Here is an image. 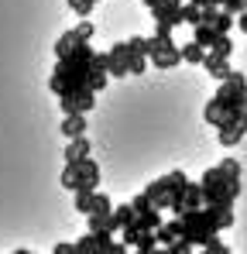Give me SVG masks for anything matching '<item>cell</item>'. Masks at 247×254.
I'll return each mask as SVG.
<instances>
[{
	"mask_svg": "<svg viewBox=\"0 0 247 254\" xmlns=\"http://www.w3.org/2000/svg\"><path fill=\"white\" fill-rule=\"evenodd\" d=\"M203 196H206V206H220V210H234V199L241 196V175H230L223 172V165L209 169L203 175Z\"/></svg>",
	"mask_w": 247,
	"mask_h": 254,
	"instance_id": "6da1fadb",
	"label": "cell"
},
{
	"mask_svg": "<svg viewBox=\"0 0 247 254\" xmlns=\"http://www.w3.org/2000/svg\"><path fill=\"white\" fill-rule=\"evenodd\" d=\"M62 186L65 189H96L100 186V165L93 162V158H86L79 165H65L62 169Z\"/></svg>",
	"mask_w": 247,
	"mask_h": 254,
	"instance_id": "7a4b0ae2",
	"label": "cell"
},
{
	"mask_svg": "<svg viewBox=\"0 0 247 254\" xmlns=\"http://www.w3.org/2000/svg\"><path fill=\"white\" fill-rule=\"evenodd\" d=\"M179 62H182V48H175L172 31L155 35V38H151V65H158V69H172V65H179Z\"/></svg>",
	"mask_w": 247,
	"mask_h": 254,
	"instance_id": "3957f363",
	"label": "cell"
},
{
	"mask_svg": "<svg viewBox=\"0 0 247 254\" xmlns=\"http://www.w3.org/2000/svg\"><path fill=\"white\" fill-rule=\"evenodd\" d=\"M89 38H93V21H79L72 31H65V35L55 42V55H59V59H69L79 45H89Z\"/></svg>",
	"mask_w": 247,
	"mask_h": 254,
	"instance_id": "277c9868",
	"label": "cell"
},
{
	"mask_svg": "<svg viewBox=\"0 0 247 254\" xmlns=\"http://www.w3.org/2000/svg\"><path fill=\"white\" fill-rule=\"evenodd\" d=\"M151 17H155V35H165V31H172V28L185 24V21H182V0H162V3L151 10Z\"/></svg>",
	"mask_w": 247,
	"mask_h": 254,
	"instance_id": "5b68a950",
	"label": "cell"
},
{
	"mask_svg": "<svg viewBox=\"0 0 247 254\" xmlns=\"http://www.w3.org/2000/svg\"><path fill=\"white\" fill-rule=\"evenodd\" d=\"M96 96V89L93 86H82V89H76V93H69V96H62L59 103H62V114H86V110H93V100Z\"/></svg>",
	"mask_w": 247,
	"mask_h": 254,
	"instance_id": "8992f818",
	"label": "cell"
},
{
	"mask_svg": "<svg viewBox=\"0 0 247 254\" xmlns=\"http://www.w3.org/2000/svg\"><path fill=\"white\" fill-rule=\"evenodd\" d=\"M114 244V234L110 230H96V234H86L82 241H76V254H107Z\"/></svg>",
	"mask_w": 247,
	"mask_h": 254,
	"instance_id": "52a82bcc",
	"label": "cell"
},
{
	"mask_svg": "<svg viewBox=\"0 0 247 254\" xmlns=\"http://www.w3.org/2000/svg\"><path fill=\"white\" fill-rule=\"evenodd\" d=\"M110 76H130V62H134V52L127 42H117L110 52Z\"/></svg>",
	"mask_w": 247,
	"mask_h": 254,
	"instance_id": "ba28073f",
	"label": "cell"
},
{
	"mask_svg": "<svg viewBox=\"0 0 247 254\" xmlns=\"http://www.w3.org/2000/svg\"><path fill=\"white\" fill-rule=\"evenodd\" d=\"M247 134V121L244 117H230V121H223L220 124V144L223 148H234V144H241Z\"/></svg>",
	"mask_w": 247,
	"mask_h": 254,
	"instance_id": "9c48e42d",
	"label": "cell"
},
{
	"mask_svg": "<svg viewBox=\"0 0 247 254\" xmlns=\"http://www.w3.org/2000/svg\"><path fill=\"white\" fill-rule=\"evenodd\" d=\"M203 69L213 76V79H220V83H227L230 76H234V69H230V62L223 59V55H213V52H206L203 59Z\"/></svg>",
	"mask_w": 247,
	"mask_h": 254,
	"instance_id": "30bf717a",
	"label": "cell"
},
{
	"mask_svg": "<svg viewBox=\"0 0 247 254\" xmlns=\"http://www.w3.org/2000/svg\"><path fill=\"white\" fill-rule=\"evenodd\" d=\"M155 234H158V244H162V248H172L175 241H182V220H179V216H175V220H165Z\"/></svg>",
	"mask_w": 247,
	"mask_h": 254,
	"instance_id": "8fae6325",
	"label": "cell"
},
{
	"mask_svg": "<svg viewBox=\"0 0 247 254\" xmlns=\"http://www.w3.org/2000/svg\"><path fill=\"white\" fill-rule=\"evenodd\" d=\"M89 158V137H76L65 144V165H79Z\"/></svg>",
	"mask_w": 247,
	"mask_h": 254,
	"instance_id": "7c38bea8",
	"label": "cell"
},
{
	"mask_svg": "<svg viewBox=\"0 0 247 254\" xmlns=\"http://www.w3.org/2000/svg\"><path fill=\"white\" fill-rule=\"evenodd\" d=\"M144 196H148L158 210H168V182H165V175H162V179H155V182H148Z\"/></svg>",
	"mask_w": 247,
	"mask_h": 254,
	"instance_id": "4fadbf2b",
	"label": "cell"
},
{
	"mask_svg": "<svg viewBox=\"0 0 247 254\" xmlns=\"http://www.w3.org/2000/svg\"><path fill=\"white\" fill-rule=\"evenodd\" d=\"M62 134H65L69 141L86 137V117H82V114H65V121H62Z\"/></svg>",
	"mask_w": 247,
	"mask_h": 254,
	"instance_id": "5bb4252c",
	"label": "cell"
},
{
	"mask_svg": "<svg viewBox=\"0 0 247 254\" xmlns=\"http://www.w3.org/2000/svg\"><path fill=\"white\" fill-rule=\"evenodd\" d=\"M185 213L189 210H203V203H206V196H203V186L199 182H189V189H185Z\"/></svg>",
	"mask_w": 247,
	"mask_h": 254,
	"instance_id": "9a60e30c",
	"label": "cell"
},
{
	"mask_svg": "<svg viewBox=\"0 0 247 254\" xmlns=\"http://www.w3.org/2000/svg\"><path fill=\"white\" fill-rule=\"evenodd\" d=\"M216 38H220V31H216L213 24H196V35H192V42H199L206 52L213 48V42H216Z\"/></svg>",
	"mask_w": 247,
	"mask_h": 254,
	"instance_id": "2e32d148",
	"label": "cell"
},
{
	"mask_svg": "<svg viewBox=\"0 0 247 254\" xmlns=\"http://www.w3.org/2000/svg\"><path fill=\"white\" fill-rule=\"evenodd\" d=\"M203 59H206V48L199 42L182 45V62H189V65H203Z\"/></svg>",
	"mask_w": 247,
	"mask_h": 254,
	"instance_id": "e0dca14e",
	"label": "cell"
},
{
	"mask_svg": "<svg viewBox=\"0 0 247 254\" xmlns=\"http://www.w3.org/2000/svg\"><path fill=\"white\" fill-rule=\"evenodd\" d=\"M134 220H137V210H134L130 203H124V206H117V210H114V227H117V230L130 227Z\"/></svg>",
	"mask_w": 247,
	"mask_h": 254,
	"instance_id": "ac0fdd59",
	"label": "cell"
},
{
	"mask_svg": "<svg viewBox=\"0 0 247 254\" xmlns=\"http://www.w3.org/2000/svg\"><path fill=\"white\" fill-rule=\"evenodd\" d=\"M93 216H114V203H110V196H103V192H96L93 196Z\"/></svg>",
	"mask_w": 247,
	"mask_h": 254,
	"instance_id": "d6986e66",
	"label": "cell"
},
{
	"mask_svg": "<svg viewBox=\"0 0 247 254\" xmlns=\"http://www.w3.org/2000/svg\"><path fill=\"white\" fill-rule=\"evenodd\" d=\"M203 117H206V124H213V127L223 124V107H220V100H209V103H206Z\"/></svg>",
	"mask_w": 247,
	"mask_h": 254,
	"instance_id": "ffe728a7",
	"label": "cell"
},
{
	"mask_svg": "<svg viewBox=\"0 0 247 254\" xmlns=\"http://www.w3.org/2000/svg\"><path fill=\"white\" fill-rule=\"evenodd\" d=\"M93 196H96V189H76V210L89 216V210H93Z\"/></svg>",
	"mask_w": 247,
	"mask_h": 254,
	"instance_id": "44dd1931",
	"label": "cell"
},
{
	"mask_svg": "<svg viewBox=\"0 0 247 254\" xmlns=\"http://www.w3.org/2000/svg\"><path fill=\"white\" fill-rule=\"evenodd\" d=\"M127 45H130V52H134V55H148V59H151V38L134 35V38H127Z\"/></svg>",
	"mask_w": 247,
	"mask_h": 254,
	"instance_id": "7402d4cb",
	"label": "cell"
},
{
	"mask_svg": "<svg viewBox=\"0 0 247 254\" xmlns=\"http://www.w3.org/2000/svg\"><path fill=\"white\" fill-rule=\"evenodd\" d=\"M182 21H185V24H192V28H196V24H203V7L185 3V7H182Z\"/></svg>",
	"mask_w": 247,
	"mask_h": 254,
	"instance_id": "603a6c76",
	"label": "cell"
},
{
	"mask_svg": "<svg viewBox=\"0 0 247 254\" xmlns=\"http://www.w3.org/2000/svg\"><path fill=\"white\" fill-rule=\"evenodd\" d=\"M213 55H223V59H230V52H234V42H230V35H220L216 42H213V48H209Z\"/></svg>",
	"mask_w": 247,
	"mask_h": 254,
	"instance_id": "cb8c5ba5",
	"label": "cell"
},
{
	"mask_svg": "<svg viewBox=\"0 0 247 254\" xmlns=\"http://www.w3.org/2000/svg\"><path fill=\"white\" fill-rule=\"evenodd\" d=\"M234 24H237V21H234V14H230V10H220V17H216V24H213V28H216L220 35H230V28H234Z\"/></svg>",
	"mask_w": 247,
	"mask_h": 254,
	"instance_id": "d4e9b609",
	"label": "cell"
},
{
	"mask_svg": "<svg viewBox=\"0 0 247 254\" xmlns=\"http://www.w3.org/2000/svg\"><path fill=\"white\" fill-rule=\"evenodd\" d=\"M130 206H134V210H137V216H144V213L158 210V206H155V203H151V199H148V196H144V192H141V196H134V199H130Z\"/></svg>",
	"mask_w": 247,
	"mask_h": 254,
	"instance_id": "484cf974",
	"label": "cell"
},
{
	"mask_svg": "<svg viewBox=\"0 0 247 254\" xmlns=\"http://www.w3.org/2000/svg\"><path fill=\"white\" fill-rule=\"evenodd\" d=\"M199 254H230V248H227V244H223V241L216 237V241H209V244H206Z\"/></svg>",
	"mask_w": 247,
	"mask_h": 254,
	"instance_id": "4316f807",
	"label": "cell"
},
{
	"mask_svg": "<svg viewBox=\"0 0 247 254\" xmlns=\"http://www.w3.org/2000/svg\"><path fill=\"white\" fill-rule=\"evenodd\" d=\"M93 3H100V0H69V7H72L76 14H82V17L93 10Z\"/></svg>",
	"mask_w": 247,
	"mask_h": 254,
	"instance_id": "83f0119b",
	"label": "cell"
},
{
	"mask_svg": "<svg viewBox=\"0 0 247 254\" xmlns=\"http://www.w3.org/2000/svg\"><path fill=\"white\" fill-rule=\"evenodd\" d=\"M148 69V55H134V62H130V76H141Z\"/></svg>",
	"mask_w": 247,
	"mask_h": 254,
	"instance_id": "f1b7e54d",
	"label": "cell"
},
{
	"mask_svg": "<svg viewBox=\"0 0 247 254\" xmlns=\"http://www.w3.org/2000/svg\"><path fill=\"white\" fill-rule=\"evenodd\" d=\"M220 10H223V7H206V10H203V24H216Z\"/></svg>",
	"mask_w": 247,
	"mask_h": 254,
	"instance_id": "f546056e",
	"label": "cell"
},
{
	"mask_svg": "<svg viewBox=\"0 0 247 254\" xmlns=\"http://www.w3.org/2000/svg\"><path fill=\"white\" fill-rule=\"evenodd\" d=\"M107 254H127V244H124V241H121V244L114 241V244H110V251H107Z\"/></svg>",
	"mask_w": 247,
	"mask_h": 254,
	"instance_id": "4dcf8cb0",
	"label": "cell"
},
{
	"mask_svg": "<svg viewBox=\"0 0 247 254\" xmlns=\"http://www.w3.org/2000/svg\"><path fill=\"white\" fill-rule=\"evenodd\" d=\"M189 3H196V7H203V10H206V7H216L213 0H189Z\"/></svg>",
	"mask_w": 247,
	"mask_h": 254,
	"instance_id": "1f68e13d",
	"label": "cell"
},
{
	"mask_svg": "<svg viewBox=\"0 0 247 254\" xmlns=\"http://www.w3.org/2000/svg\"><path fill=\"white\" fill-rule=\"evenodd\" d=\"M237 28H241V31H247V10L241 14V17H237Z\"/></svg>",
	"mask_w": 247,
	"mask_h": 254,
	"instance_id": "d6a6232c",
	"label": "cell"
},
{
	"mask_svg": "<svg viewBox=\"0 0 247 254\" xmlns=\"http://www.w3.org/2000/svg\"><path fill=\"white\" fill-rule=\"evenodd\" d=\"M134 254H155V251H148V248H137V251H134Z\"/></svg>",
	"mask_w": 247,
	"mask_h": 254,
	"instance_id": "836d02e7",
	"label": "cell"
},
{
	"mask_svg": "<svg viewBox=\"0 0 247 254\" xmlns=\"http://www.w3.org/2000/svg\"><path fill=\"white\" fill-rule=\"evenodd\" d=\"M155 254H172V251H168V248H155Z\"/></svg>",
	"mask_w": 247,
	"mask_h": 254,
	"instance_id": "e575fe53",
	"label": "cell"
}]
</instances>
